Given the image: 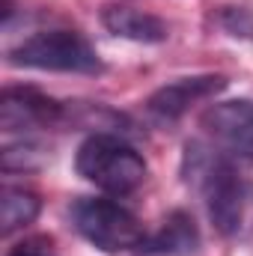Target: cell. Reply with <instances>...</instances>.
Here are the masks:
<instances>
[{
    "label": "cell",
    "instance_id": "obj_2",
    "mask_svg": "<svg viewBox=\"0 0 253 256\" xmlns=\"http://www.w3.org/2000/svg\"><path fill=\"white\" fill-rule=\"evenodd\" d=\"M74 170L108 194H131L146 179L143 155L116 134H92L74 155Z\"/></svg>",
    "mask_w": 253,
    "mask_h": 256
},
{
    "label": "cell",
    "instance_id": "obj_12",
    "mask_svg": "<svg viewBox=\"0 0 253 256\" xmlns=\"http://www.w3.org/2000/svg\"><path fill=\"white\" fill-rule=\"evenodd\" d=\"M12 15V0H3V18H9Z\"/></svg>",
    "mask_w": 253,
    "mask_h": 256
},
{
    "label": "cell",
    "instance_id": "obj_8",
    "mask_svg": "<svg viewBox=\"0 0 253 256\" xmlns=\"http://www.w3.org/2000/svg\"><path fill=\"white\" fill-rule=\"evenodd\" d=\"M102 24L120 36V39H131V42H146V45H158L170 36L167 24L143 9H131V6H104L102 12Z\"/></svg>",
    "mask_w": 253,
    "mask_h": 256
},
{
    "label": "cell",
    "instance_id": "obj_5",
    "mask_svg": "<svg viewBox=\"0 0 253 256\" xmlns=\"http://www.w3.org/2000/svg\"><path fill=\"white\" fill-rule=\"evenodd\" d=\"M202 128L208 137L230 155L253 161V104L238 98V102H220L212 104L202 114Z\"/></svg>",
    "mask_w": 253,
    "mask_h": 256
},
{
    "label": "cell",
    "instance_id": "obj_4",
    "mask_svg": "<svg viewBox=\"0 0 253 256\" xmlns=\"http://www.w3.org/2000/svg\"><path fill=\"white\" fill-rule=\"evenodd\" d=\"M72 220L78 232L104 254H126L146 244L143 224L114 200L80 196L72 206Z\"/></svg>",
    "mask_w": 253,
    "mask_h": 256
},
{
    "label": "cell",
    "instance_id": "obj_10",
    "mask_svg": "<svg viewBox=\"0 0 253 256\" xmlns=\"http://www.w3.org/2000/svg\"><path fill=\"white\" fill-rule=\"evenodd\" d=\"M196 244H200V236H196L194 218L185 214V212H173L164 220V230L158 232V238L152 242L149 250H158V254H188Z\"/></svg>",
    "mask_w": 253,
    "mask_h": 256
},
{
    "label": "cell",
    "instance_id": "obj_7",
    "mask_svg": "<svg viewBox=\"0 0 253 256\" xmlns=\"http://www.w3.org/2000/svg\"><path fill=\"white\" fill-rule=\"evenodd\" d=\"M63 116V104L30 86H9L0 98V126L3 131H30L54 126Z\"/></svg>",
    "mask_w": 253,
    "mask_h": 256
},
{
    "label": "cell",
    "instance_id": "obj_9",
    "mask_svg": "<svg viewBox=\"0 0 253 256\" xmlns=\"http://www.w3.org/2000/svg\"><path fill=\"white\" fill-rule=\"evenodd\" d=\"M39 208H42V200L27 188H12L6 185L0 194V232L9 236L27 224H33L39 218Z\"/></svg>",
    "mask_w": 253,
    "mask_h": 256
},
{
    "label": "cell",
    "instance_id": "obj_11",
    "mask_svg": "<svg viewBox=\"0 0 253 256\" xmlns=\"http://www.w3.org/2000/svg\"><path fill=\"white\" fill-rule=\"evenodd\" d=\"M6 256H54L48 248H42L39 242H21L18 248H12Z\"/></svg>",
    "mask_w": 253,
    "mask_h": 256
},
{
    "label": "cell",
    "instance_id": "obj_3",
    "mask_svg": "<svg viewBox=\"0 0 253 256\" xmlns=\"http://www.w3.org/2000/svg\"><path fill=\"white\" fill-rule=\"evenodd\" d=\"M15 66L42 68V72H68V74H98L104 66L96 48L74 30H42L27 36L9 51Z\"/></svg>",
    "mask_w": 253,
    "mask_h": 256
},
{
    "label": "cell",
    "instance_id": "obj_1",
    "mask_svg": "<svg viewBox=\"0 0 253 256\" xmlns=\"http://www.w3.org/2000/svg\"><path fill=\"white\" fill-rule=\"evenodd\" d=\"M185 176L202 191L208 218L218 226V232L224 236L238 232L242 214H244V185L236 167L224 155L206 149L202 143H188L185 146Z\"/></svg>",
    "mask_w": 253,
    "mask_h": 256
},
{
    "label": "cell",
    "instance_id": "obj_6",
    "mask_svg": "<svg viewBox=\"0 0 253 256\" xmlns=\"http://www.w3.org/2000/svg\"><path fill=\"white\" fill-rule=\"evenodd\" d=\"M226 86L224 74H194V78H179L161 90H155L146 102V110L158 120V122H176L179 116H185L190 108L202 98L218 96Z\"/></svg>",
    "mask_w": 253,
    "mask_h": 256
}]
</instances>
